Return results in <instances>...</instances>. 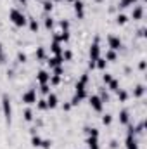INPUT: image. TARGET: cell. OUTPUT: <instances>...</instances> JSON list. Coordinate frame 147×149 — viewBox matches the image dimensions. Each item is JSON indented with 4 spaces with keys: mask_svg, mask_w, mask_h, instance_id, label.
<instances>
[{
    "mask_svg": "<svg viewBox=\"0 0 147 149\" xmlns=\"http://www.w3.org/2000/svg\"><path fill=\"white\" fill-rule=\"evenodd\" d=\"M37 108L40 109V111L49 109V108H47V101H45V99H38V101H37Z\"/></svg>",
    "mask_w": 147,
    "mask_h": 149,
    "instance_id": "38",
    "label": "cell"
},
{
    "mask_svg": "<svg viewBox=\"0 0 147 149\" xmlns=\"http://www.w3.org/2000/svg\"><path fill=\"white\" fill-rule=\"evenodd\" d=\"M2 111H3L5 121L10 125V123H12V104H10V97H9L7 94L2 95Z\"/></svg>",
    "mask_w": 147,
    "mask_h": 149,
    "instance_id": "4",
    "label": "cell"
},
{
    "mask_svg": "<svg viewBox=\"0 0 147 149\" xmlns=\"http://www.w3.org/2000/svg\"><path fill=\"white\" fill-rule=\"evenodd\" d=\"M62 50H64V47H62V43H59V42H50V52L54 54V56H57V54H62Z\"/></svg>",
    "mask_w": 147,
    "mask_h": 149,
    "instance_id": "16",
    "label": "cell"
},
{
    "mask_svg": "<svg viewBox=\"0 0 147 149\" xmlns=\"http://www.w3.org/2000/svg\"><path fill=\"white\" fill-rule=\"evenodd\" d=\"M116 23H118L119 26L126 24V23H128V16H126V14H123V12H121V14H118V16H116Z\"/></svg>",
    "mask_w": 147,
    "mask_h": 149,
    "instance_id": "30",
    "label": "cell"
},
{
    "mask_svg": "<svg viewBox=\"0 0 147 149\" xmlns=\"http://www.w3.org/2000/svg\"><path fill=\"white\" fill-rule=\"evenodd\" d=\"M9 19H10V23H12L14 26H17V28H23V26H26V23H28L26 14H24L21 9H17V7H12V9L9 10Z\"/></svg>",
    "mask_w": 147,
    "mask_h": 149,
    "instance_id": "3",
    "label": "cell"
},
{
    "mask_svg": "<svg viewBox=\"0 0 147 149\" xmlns=\"http://www.w3.org/2000/svg\"><path fill=\"white\" fill-rule=\"evenodd\" d=\"M85 144H87V149H101L99 148V137H92V135H88L87 141H85Z\"/></svg>",
    "mask_w": 147,
    "mask_h": 149,
    "instance_id": "14",
    "label": "cell"
},
{
    "mask_svg": "<svg viewBox=\"0 0 147 149\" xmlns=\"http://www.w3.org/2000/svg\"><path fill=\"white\" fill-rule=\"evenodd\" d=\"M21 101L26 104V106H33V104H37L38 97H37V88H28L23 95H21Z\"/></svg>",
    "mask_w": 147,
    "mask_h": 149,
    "instance_id": "5",
    "label": "cell"
},
{
    "mask_svg": "<svg viewBox=\"0 0 147 149\" xmlns=\"http://www.w3.org/2000/svg\"><path fill=\"white\" fill-rule=\"evenodd\" d=\"M107 47H109L111 50H121L123 49V42H121V38L118 37V35H107Z\"/></svg>",
    "mask_w": 147,
    "mask_h": 149,
    "instance_id": "7",
    "label": "cell"
},
{
    "mask_svg": "<svg viewBox=\"0 0 147 149\" xmlns=\"http://www.w3.org/2000/svg\"><path fill=\"white\" fill-rule=\"evenodd\" d=\"M52 74H57V76H62V74H64V68H62V66H55V68L52 70Z\"/></svg>",
    "mask_w": 147,
    "mask_h": 149,
    "instance_id": "41",
    "label": "cell"
},
{
    "mask_svg": "<svg viewBox=\"0 0 147 149\" xmlns=\"http://www.w3.org/2000/svg\"><path fill=\"white\" fill-rule=\"evenodd\" d=\"M28 26H30L31 33H38V30H40V24L35 17H28Z\"/></svg>",
    "mask_w": 147,
    "mask_h": 149,
    "instance_id": "22",
    "label": "cell"
},
{
    "mask_svg": "<svg viewBox=\"0 0 147 149\" xmlns=\"http://www.w3.org/2000/svg\"><path fill=\"white\" fill-rule=\"evenodd\" d=\"M40 2H42V9H43L45 14H49V12L54 10V2L52 0H40Z\"/></svg>",
    "mask_w": 147,
    "mask_h": 149,
    "instance_id": "21",
    "label": "cell"
},
{
    "mask_svg": "<svg viewBox=\"0 0 147 149\" xmlns=\"http://www.w3.org/2000/svg\"><path fill=\"white\" fill-rule=\"evenodd\" d=\"M139 0H119L118 2V9H126V7H130V5H135Z\"/></svg>",
    "mask_w": 147,
    "mask_h": 149,
    "instance_id": "28",
    "label": "cell"
},
{
    "mask_svg": "<svg viewBox=\"0 0 147 149\" xmlns=\"http://www.w3.org/2000/svg\"><path fill=\"white\" fill-rule=\"evenodd\" d=\"M62 59H64V61H71V59H73V52H71L69 49L62 50Z\"/></svg>",
    "mask_w": 147,
    "mask_h": 149,
    "instance_id": "39",
    "label": "cell"
},
{
    "mask_svg": "<svg viewBox=\"0 0 147 149\" xmlns=\"http://www.w3.org/2000/svg\"><path fill=\"white\" fill-rule=\"evenodd\" d=\"M88 102H90V108H92L94 111L102 113V109H104V102L101 101V97H99L97 94H92V95H88Z\"/></svg>",
    "mask_w": 147,
    "mask_h": 149,
    "instance_id": "6",
    "label": "cell"
},
{
    "mask_svg": "<svg viewBox=\"0 0 147 149\" xmlns=\"http://www.w3.org/2000/svg\"><path fill=\"white\" fill-rule=\"evenodd\" d=\"M146 66H147L146 59H140V63H139V70H140V71H146Z\"/></svg>",
    "mask_w": 147,
    "mask_h": 149,
    "instance_id": "44",
    "label": "cell"
},
{
    "mask_svg": "<svg viewBox=\"0 0 147 149\" xmlns=\"http://www.w3.org/2000/svg\"><path fill=\"white\" fill-rule=\"evenodd\" d=\"M107 63H114L116 59H118V52L116 50H111V49H107L106 50V57H104Z\"/></svg>",
    "mask_w": 147,
    "mask_h": 149,
    "instance_id": "25",
    "label": "cell"
},
{
    "mask_svg": "<svg viewBox=\"0 0 147 149\" xmlns=\"http://www.w3.org/2000/svg\"><path fill=\"white\" fill-rule=\"evenodd\" d=\"M118 118H119V123L121 125H128L130 123V111L128 109H121Z\"/></svg>",
    "mask_w": 147,
    "mask_h": 149,
    "instance_id": "17",
    "label": "cell"
},
{
    "mask_svg": "<svg viewBox=\"0 0 147 149\" xmlns=\"http://www.w3.org/2000/svg\"><path fill=\"white\" fill-rule=\"evenodd\" d=\"M64 2H68V3H73L74 0H64Z\"/></svg>",
    "mask_w": 147,
    "mask_h": 149,
    "instance_id": "49",
    "label": "cell"
},
{
    "mask_svg": "<svg viewBox=\"0 0 147 149\" xmlns=\"http://www.w3.org/2000/svg\"><path fill=\"white\" fill-rule=\"evenodd\" d=\"M17 2H19L21 5H28V0H17Z\"/></svg>",
    "mask_w": 147,
    "mask_h": 149,
    "instance_id": "48",
    "label": "cell"
},
{
    "mask_svg": "<svg viewBox=\"0 0 147 149\" xmlns=\"http://www.w3.org/2000/svg\"><path fill=\"white\" fill-rule=\"evenodd\" d=\"M99 42H101V38L95 37L94 43L88 49V70H95V61L101 57V43Z\"/></svg>",
    "mask_w": 147,
    "mask_h": 149,
    "instance_id": "2",
    "label": "cell"
},
{
    "mask_svg": "<svg viewBox=\"0 0 147 149\" xmlns=\"http://www.w3.org/2000/svg\"><path fill=\"white\" fill-rule=\"evenodd\" d=\"M71 108H73V106H71L69 102H64V104H62V111H69Z\"/></svg>",
    "mask_w": 147,
    "mask_h": 149,
    "instance_id": "45",
    "label": "cell"
},
{
    "mask_svg": "<svg viewBox=\"0 0 147 149\" xmlns=\"http://www.w3.org/2000/svg\"><path fill=\"white\" fill-rule=\"evenodd\" d=\"M45 101H47V108H49V109H54V108H57V104H59V97H57L55 92H50L49 95H45Z\"/></svg>",
    "mask_w": 147,
    "mask_h": 149,
    "instance_id": "11",
    "label": "cell"
},
{
    "mask_svg": "<svg viewBox=\"0 0 147 149\" xmlns=\"http://www.w3.org/2000/svg\"><path fill=\"white\" fill-rule=\"evenodd\" d=\"M43 26H45V30L52 31V30H54V26H55V23H54V17L47 14V16L43 17Z\"/></svg>",
    "mask_w": 147,
    "mask_h": 149,
    "instance_id": "20",
    "label": "cell"
},
{
    "mask_svg": "<svg viewBox=\"0 0 147 149\" xmlns=\"http://www.w3.org/2000/svg\"><path fill=\"white\" fill-rule=\"evenodd\" d=\"M0 63H5V52H3V45L0 42Z\"/></svg>",
    "mask_w": 147,
    "mask_h": 149,
    "instance_id": "43",
    "label": "cell"
},
{
    "mask_svg": "<svg viewBox=\"0 0 147 149\" xmlns=\"http://www.w3.org/2000/svg\"><path fill=\"white\" fill-rule=\"evenodd\" d=\"M45 63H47V66H49L50 70H54L55 66H62V64H64V59H62V54H57V56H50V57H47Z\"/></svg>",
    "mask_w": 147,
    "mask_h": 149,
    "instance_id": "8",
    "label": "cell"
},
{
    "mask_svg": "<svg viewBox=\"0 0 147 149\" xmlns=\"http://www.w3.org/2000/svg\"><path fill=\"white\" fill-rule=\"evenodd\" d=\"M135 127V134H139V135H142L144 132H146V120H140L137 125H133Z\"/></svg>",
    "mask_w": 147,
    "mask_h": 149,
    "instance_id": "27",
    "label": "cell"
},
{
    "mask_svg": "<svg viewBox=\"0 0 147 149\" xmlns=\"http://www.w3.org/2000/svg\"><path fill=\"white\" fill-rule=\"evenodd\" d=\"M73 9H74V14H76L78 19H83L85 17V3H83V0H74Z\"/></svg>",
    "mask_w": 147,
    "mask_h": 149,
    "instance_id": "9",
    "label": "cell"
},
{
    "mask_svg": "<svg viewBox=\"0 0 147 149\" xmlns=\"http://www.w3.org/2000/svg\"><path fill=\"white\" fill-rule=\"evenodd\" d=\"M35 57H37V61H45V59L49 57V56H47V49H45V47H37Z\"/></svg>",
    "mask_w": 147,
    "mask_h": 149,
    "instance_id": "19",
    "label": "cell"
},
{
    "mask_svg": "<svg viewBox=\"0 0 147 149\" xmlns=\"http://www.w3.org/2000/svg\"><path fill=\"white\" fill-rule=\"evenodd\" d=\"M88 81H90V74L88 71L81 73V76L78 78V81L74 83V94L69 101L71 106H78L85 97H88V92H87V87H88Z\"/></svg>",
    "mask_w": 147,
    "mask_h": 149,
    "instance_id": "1",
    "label": "cell"
},
{
    "mask_svg": "<svg viewBox=\"0 0 147 149\" xmlns=\"http://www.w3.org/2000/svg\"><path fill=\"white\" fill-rule=\"evenodd\" d=\"M49 85H50V87H57V85H61V76H57V74H50Z\"/></svg>",
    "mask_w": 147,
    "mask_h": 149,
    "instance_id": "32",
    "label": "cell"
},
{
    "mask_svg": "<svg viewBox=\"0 0 147 149\" xmlns=\"http://www.w3.org/2000/svg\"><path fill=\"white\" fill-rule=\"evenodd\" d=\"M16 61H17V64H24V63L28 61V56H26V52L19 50V52H17V56H16Z\"/></svg>",
    "mask_w": 147,
    "mask_h": 149,
    "instance_id": "29",
    "label": "cell"
},
{
    "mask_svg": "<svg viewBox=\"0 0 147 149\" xmlns=\"http://www.w3.org/2000/svg\"><path fill=\"white\" fill-rule=\"evenodd\" d=\"M23 118H24L26 121H33V111H31L30 108H26V109L23 111Z\"/></svg>",
    "mask_w": 147,
    "mask_h": 149,
    "instance_id": "36",
    "label": "cell"
},
{
    "mask_svg": "<svg viewBox=\"0 0 147 149\" xmlns=\"http://www.w3.org/2000/svg\"><path fill=\"white\" fill-rule=\"evenodd\" d=\"M146 28H140V30H139V33H137V35H139V37H146Z\"/></svg>",
    "mask_w": 147,
    "mask_h": 149,
    "instance_id": "47",
    "label": "cell"
},
{
    "mask_svg": "<svg viewBox=\"0 0 147 149\" xmlns=\"http://www.w3.org/2000/svg\"><path fill=\"white\" fill-rule=\"evenodd\" d=\"M69 26H71L69 19H61V21H59V28H61V31H69Z\"/></svg>",
    "mask_w": 147,
    "mask_h": 149,
    "instance_id": "31",
    "label": "cell"
},
{
    "mask_svg": "<svg viewBox=\"0 0 147 149\" xmlns=\"http://www.w3.org/2000/svg\"><path fill=\"white\" fill-rule=\"evenodd\" d=\"M97 95H99V97H101V101H102V102H104V104H106V102H109V90H107V88H106V87H99V94H97Z\"/></svg>",
    "mask_w": 147,
    "mask_h": 149,
    "instance_id": "18",
    "label": "cell"
},
{
    "mask_svg": "<svg viewBox=\"0 0 147 149\" xmlns=\"http://www.w3.org/2000/svg\"><path fill=\"white\" fill-rule=\"evenodd\" d=\"M144 95H146V85H144V83L135 85V88H133V97H135V99H140V97H144Z\"/></svg>",
    "mask_w": 147,
    "mask_h": 149,
    "instance_id": "15",
    "label": "cell"
},
{
    "mask_svg": "<svg viewBox=\"0 0 147 149\" xmlns=\"http://www.w3.org/2000/svg\"><path fill=\"white\" fill-rule=\"evenodd\" d=\"M95 68L101 70V71H106V68H107V61H106L104 57H99V59L95 61Z\"/></svg>",
    "mask_w": 147,
    "mask_h": 149,
    "instance_id": "26",
    "label": "cell"
},
{
    "mask_svg": "<svg viewBox=\"0 0 147 149\" xmlns=\"http://www.w3.org/2000/svg\"><path fill=\"white\" fill-rule=\"evenodd\" d=\"M111 80H112V74L107 73V71H104V74H102V81H104V83L107 85V83H109Z\"/></svg>",
    "mask_w": 147,
    "mask_h": 149,
    "instance_id": "42",
    "label": "cell"
},
{
    "mask_svg": "<svg viewBox=\"0 0 147 149\" xmlns=\"http://www.w3.org/2000/svg\"><path fill=\"white\" fill-rule=\"evenodd\" d=\"M85 134L92 135V137H99V128H95V127H85Z\"/></svg>",
    "mask_w": 147,
    "mask_h": 149,
    "instance_id": "33",
    "label": "cell"
},
{
    "mask_svg": "<svg viewBox=\"0 0 147 149\" xmlns=\"http://www.w3.org/2000/svg\"><path fill=\"white\" fill-rule=\"evenodd\" d=\"M40 94H43V95H49L50 92H52V87L49 85V83H43V85H40Z\"/></svg>",
    "mask_w": 147,
    "mask_h": 149,
    "instance_id": "35",
    "label": "cell"
},
{
    "mask_svg": "<svg viewBox=\"0 0 147 149\" xmlns=\"http://www.w3.org/2000/svg\"><path fill=\"white\" fill-rule=\"evenodd\" d=\"M125 146H126V149H139V141H137V135H133V134H126Z\"/></svg>",
    "mask_w": 147,
    "mask_h": 149,
    "instance_id": "12",
    "label": "cell"
},
{
    "mask_svg": "<svg viewBox=\"0 0 147 149\" xmlns=\"http://www.w3.org/2000/svg\"><path fill=\"white\" fill-rule=\"evenodd\" d=\"M49 80H50V71H47V70H38L37 73V81L40 85H43V83H49Z\"/></svg>",
    "mask_w": 147,
    "mask_h": 149,
    "instance_id": "13",
    "label": "cell"
},
{
    "mask_svg": "<svg viewBox=\"0 0 147 149\" xmlns=\"http://www.w3.org/2000/svg\"><path fill=\"white\" fill-rule=\"evenodd\" d=\"M95 2H97V3H101V2H102V0H95Z\"/></svg>",
    "mask_w": 147,
    "mask_h": 149,
    "instance_id": "51",
    "label": "cell"
},
{
    "mask_svg": "<svg viewBox=\"0 0 147 149\" xmlns=\"http://www.w3.org/2000/svg\"><path fill=\"white\" fill-rule=\"evenodd\" d=\"M116 95H118V101H119V102H126L128 97H130V94H128L125 88H119V90L116 92Z\"/></svg>",
    "mask_w": 147,
    "mask_h": 149,
    "instance_id": "24",
    "label": "cell"
},
{
    "mask_svg": "<svg viewBox=\"0 0 147 149\" xmlns=\"http://www.w3.org/2000/svg\"><path fill=\"white\" fill-rule=\"evenodd\" d=\"M52 2H54V3H55V2H62V0H52Z\"/></svg>",
    "mask_w": 147,
    "mask_h": 149,
    "instance_id": "50",
    "label": "cell"
},
{
    "mask_svg": "<svg viewBox=\"0 0 147 149\" xmlns=\"http://www.w3.org/2000/svg\"><path fill=\"white\" fill-rule=\"evenodd\" d=\"M109 146H111V149H116L118 146H119V144H118V141H116V139H112V141H111V144H109Z\"/></svg>",
    "mask_w": 147,
    "mask_h": 149,
    "instance_id": "46",
    "label": "cell"
},
{
    "mask_svg": "<svg viewBox=\"0 0 147 149\" xmlns=\"http://www.w3.org/2000/svg\"><path fill=\"white\" fill-rule=\"evenodd\" d=\"M144 17V5L142 3H135L132 7V19L133 21H140Z\"/></svg>",
    "mask_w": 147,
    "mask_h": 149,
    "instance_id": "10",
    "label": "cell"
},
{
    "mask_svg": "<svg viewBox=\"0 0 147 149\" xmlns=\"http://www.w3.org/2000/svg\"><path fill=\"white\" fill-rule=\"evenodd\" d=\"M102 123H104L106 127H109L111 123H112V114H111V113H106V114H102Z\"/></svg>",
    "mask_w": 147,
    "mask_h": 149,
    "instance_id": "37",
    "label": "cell"
},
{
    "mask_svg": "<svg viewBox=\"0 0 147 149\" xmlns=\"http://www.w3.org/2000/svg\"><path fill=\"white\" fill-rule=\"evenodd\" d=\"M40 148L50 149V148H52V141H50V139H42V146H40Z\"/></svg>",
    "mask_w": 147,
    "mask_h": 149,
    "instance_id": "40",
    "label": "cell"
},
{
    "mask_svg": "<svg viewBox=\"0 0 147 149\" xmlns=\"http://www.w3.org/2000/svg\"><path fill=\"white\" fill-rule=\"evenodd\" d=\"M106 88H107V90H111V92H118V90H119V80L112 78L109 83L106 85Z\"/></svg>",
    "mask_w": 147,
    "mask_h": 149,
    "instance_id": "23",
    "label": "cell"
},
{
    "mask_svg": "<svg viewBox=\"0 0 147 149\" xmlns=\"http://www.w3.org/2000/svg\"><path fill=\"white\" fill-rule=\"evenodd\" d=\"M31 146H33V148H40V146H42V137H40L38 134H33V135H31Z\"/></svg>",
    "mask_w": 147,
    "mask_h": 149,
    "instance_id": "34",
    "label": "cell"
}]
</instances>
